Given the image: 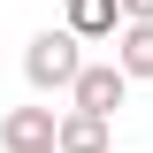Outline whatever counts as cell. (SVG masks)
I'll use <instances>...</instances> for the list:
<instances>
[{
	"mask_svg": "<svg viewBox=\"0 0 153 153\" xmlns=\"http://www.w3.org/2000/svg\"><path fill=\"white\" fill-rule=\"evenodd\" d=\"M54 107H8L0 115V146L8 153H38V146H54Z\"/></svg>",
	"mask_w": 153,
	"mask_h": 153,
	"instance_id": "obj_3",
	"label": "cell"
},
{
	"mask_svg": "<svg viewBox=\"0 0 153 153\" xmlns=\"http://www.w3.org/2000/svg\"><path fill=\"white\" fill-rule=\"evenodd\" d=\"M54 153H115V146H107V123L69 107V115L54 123Z\"/></svg>",
	"mask_w": 153,
	"mask_h": 153,
	"instance_id": "obj_5",
	"label": "cell"
},
{
	"mask_svg": "<svg viewBox=\"0 0 153 153\" xmlns=\"http://www.w3.org/2000/svg\"><path fill=\"white\" fill-rule=\"evenodd\" d=\"M115 69L130 76H153V23H115Z\"/></svg>",
	"mask_w": 153,
	"mask_h": 153,
	"instance_id": "obj_4",
	"label": "cell"
},
{
	"mask_svg": "<svg viewBox=\"0 0 153 153\" xmlns=\"http://www.w3.org/2000/svg\"><path fill=\"white\" fill-rule=\"evenodd\" d=\"M115 0H69V23H61V31L76 38V46H92V38H115Z\"/></svg>",
	"mask_w": 153,
	"mask_h": 153,
	"instance_id": "obj_6",
	"label": "cell"
},
{
	"mask_svg": "<svg viewBox=\"0 0 153 153\" xmlns=\"http://www.w3.org/2000/svg\"><path fill=\"white\" fill-rule=\"evenodd\" d=\"M38 153H54V146H38Z\"/></svg>",
	"mask_w": 153,
	"mask_h": 153,
	"instance_id": "obj_8",
	"label": "cell"
},
{
	"mask_svg": "<svg viewBox=\"0 0 153 153\" xmlns=\"http://www.w3.org/2000/svg\"><path fill=\"white\" fill-rule=\"evenodd\" d=\"M123 100H130V76L115 69V61H84L76 84H69V107H76V115H100V123H107Z\"/></svg>",
	"mask_w": 153,
	"mask_h": 153,
	"instance_id": "obj_2",
	"label": "cell"
},
{
	"mask_svg": "<svg viewBox=\"0 0 153 153\" xmlns=\"http://www.w3.org/2000/svg\"><path fill=\"white\" fill-rule=\"evenodd\" d=\"M76 69H84V46H76L69 31H38L31 46H23V76H31V92H69Z\"/></svg>",
	"mask_w": 153,
	"mask_h": 153,
	"instance_id": "obj_1",
	"label": "cell"
},
{
	"mask_svg": "<svg viewBox=\"0 0 153 153\" xmlns=\"http://www.w3.org/2000/svg\"><path fill=\"white\" fill-rule=\"evenodd\" d=\"M115 16L123 23H153V0H115Z\"/></svg>",
	"mask_w": 153,
	"mask_h": 153,
	"instance_id": "obj_7",
	"label": "cell"
}]
</instances>
